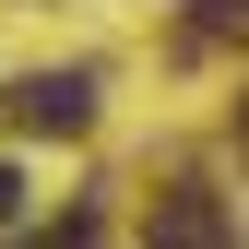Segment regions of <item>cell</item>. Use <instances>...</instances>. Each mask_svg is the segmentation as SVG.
I'll list each match as a JSON object with an SVG mask.
<instances>
[{
    "instance_id": "cell-3",
    "label": "cell",
    "mask_w": 249,
    "mask_h": 249,
    "mask_svg": "<svg viewBox=\"0 0 249 249\" xmlns=\"http://www.w3.org/2000/svg\"><path fill=\"white\" fill-rule=\"evenodd\" d=\"M202 24L213 36H249V0H202Z\"/></svg>"
},
{
    "instance_id": "cell-5",
    "label": "cell",
    "mask_w": 249,
    "mask_h": 249,
    "mask_svg": "<svg viewBox=\"0 0 249 249\" xmlns=\"http://www.w3.org/2000/svg\"><path fill=\"white\" fill-rule=\"evenodd\" d=\"M237 142H249V107H237Z\"/></svg>"
},
{
    "instance_id": "cell-4",
    "label": "cell",
    "mask_w": 249,
    "mask_h": 249,
    "mask_svg": "<svg viewBox=\"0 0 249 249\" xmlns=\"http://www.w3.org/2000/svg\"><path fill=\"white\" fill-rule=\"evenodd\" d=\"M0 213H24V178H12V154H0Z\"/></svg>"
},
{
    "instance_id": "cell-2",
    "label": "cell",
    "mask_w": 249,
    "mask_h": 249,
    "mask_svg": "<svg viewBox=\"0 0 249 249\" xmlns=\"http://www.w3.org/2000/svg\"><path fill=\"white\" fill-rule=\"evenodd\" d=\"M154 249H226V202H213L202 178L154 190Z\"/></svg>"
},
{
    "instance_id": "cell-1",
    "label": "cell",
    "mask_w": 249,
    "mask_h": 249,
    "mask_svg": "<svg viewBox=\"0 0 249 249\" xmlns=\"http://www.w3.org/2000/svg\"><path fill=\"white\" fill-rule=\"evenodd\" d=\"M12 119L24 131H83V119H95V83L83 71H24L12 83Z\"/></svg>"
}]
</instances>
